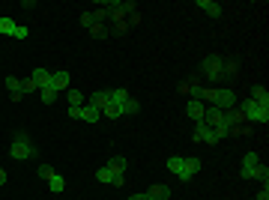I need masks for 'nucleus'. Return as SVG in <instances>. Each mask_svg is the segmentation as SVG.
Listing matches in <instances>:
<instances>
[{
	"mask_svg": "<svg viewBox=\"0 0 269 200\" xmlns=\"http://www.w3.org/2000/svg\"><path fill=\"white\" fill-rule=\"evenodd\" d=\"M204 105H213V108H219V111H228V108H237L240 105V99H237V93L234 90H228V87H210V90H201V96H198Z\"/></svg>",
	"mask_w": 269,
	"mask_h": 200,
	"instance_id": "1",
	"label": "nucleus"
},
{
	"mask_svg": "<svg viewBox=\"0 0 269 200\" xmlns=\"http://www.w3.org/2000/svg\"><path fill=\"white\" fill-rule=\"evenodd\" d=\"M240 177H243V180H261L264 186H269V168L261 162V156H258V153H246V156H243Z\"/></svg>",
	"mask_w": 269,
	"mask_h": 200,
	"instance_id": "2",
	"label": "nucleus"
},
{
	"mask_svg": "<svg viewBox=\"0 0 269 200\" xmlns=\"http://www.w3.org/2000/svg\"><path fill=\"white\" fill-rule=\"evenodd\" d=\"M240 111H243V117H246V123H269V108L267 105H258L252 96L246 99V102H240Z\"/></svg>",
	"mask_w": 269,
	"mask_h": 200,
	"instance_id": "3",
	"label": "nucleus"
},
{
	"mask_svg": "<svg viewBox=\"0 0 269 200\" xmlns=\"http://www.w3.org/2000/svg\"><path fill=\"white\" fill-rule=\"evenodd\" d=\"M9 156H12L15 162H24V159H33V156H36V147H33V141H30V138H27L24 132H18V135L12 138Z\"/></svg>",
	"mask_w": 269,
	"mask_h": 200,
	"instance_id": "4",
	"label": "nucleus"
},
{
	"mask_svg": "<svg viewBox=\"0 0 269 200\" xmlns=\"http://www.w3.org/2000/svg\"><path fill=\"white\" fill-rule=\"evenodd\" d=\"M201 75L207 78V81H222L225 78V57H207L204 63H201Z\"/></svg>",
	"mask_w": 269,
	"mask_h": 200,
	"instance_id": "5",
	"label": "nucleus"
},
{
	"mask_svg": "<svg viewBox=\"0 0 269 200\" xmlns=\"http://www.w3.org/2000/svg\"><path fill=\"white\" fill-rule=\"evenodd\" d=\"M69 117L72 120H84V123H99L102 120V111L93 108V105H81V108H69Z\"/></svg>",
	"mask_w": 269,
	"mask_h": 200,
	"instance_id": "6",
	"label": "nucleus"
},
{
	"mask_svg": "<svg viewBox=\"0 0 269 200\" xmlns=\"http://www.w3.org/2000/svg\"><path fill=\"white\" fill-rule=\"evenodd\" d=\"M195 141H198V144H219L222 138L216 135V129H210L207 123L198 120V123H195Z\"/></svg>",
	"mask_w": 269,
	"mask_h": 200,
	"instance_id": "7",
	"label": "nucleus"
},
{
	"mask_svg": "<svg viewBox=\"0 0 269 200\" xmlns=\"http://www.w3.org/2000/svg\"><path fill=\"white\" fill-rule=\"evenodd\" d=\"M168 171L177 177V180H183V183H189L192 177H189V171H186V156H171L168 159Z\"/></svg>",
	"mask_w": 269,
	"mask_h": 200,
	"instance_id": "8",
	"label": "nucleus"
},
{
	"mask_svg": "<svg viewBox=\"0 0 269 200\" xmlns=\"http://www.w3.org/2000/svg\"><path fill=\"white\" fill-rule=\"evenodd\" d=\"M222 120H225V111H219V108H213V105H207V111H204V117H201V123H207L210 129H216V126H222Z\"/></svg>",
	"mask_w": 269,
	"mask_h": 200,
	"instance_id": "9",
	"label": "nucleus"
},
{
	"mask_svg": "<svg viewBox=\"0 0 269 200\" xmlns=\"http://www.w3.org/2000/svg\"><path fill=\"white\" fill-rule=\"evenodd\" d=\"M204 111H207V105H204L201 99H189V102H186V117H189V120L198 123V120L204 117Z\"/></svg>",
	"mask_w": 269,
	"mask_h": 200,
	"instance_id": "10",
	"label": "nucleus"
},
{
	"mask_svg": "<svg viewBox=\"0 0 269 200\" xmlns=\"http://www.w3.org/2000/svg\"><path fill=\"white\" fill-rule=\"evenodd\" d=\"M105 168H108V171H111L114 177H123V174H126V168H129V162H126L123 156H111Z\"/></svg>",
	"mask_w": 269,
	"mask_h": 200,
	"instance_id": "11",
	"label": "nucleus"
},
{
	"mask_svg": "<svg viewBox=\"0 0 269 200\" xmlns=\"http://www.w3.org/2000/svg\"><path fill=\"white\" fill-rule=\"evenodd\" d=\"M96 180H99V183H105V186H117V189L123 186V177H114L108 168H99V171H96Z\"/></svg>",
	"mask_w": 269,
	"mask_h": 200,
	"instance_id": "12",
	"label": "nucleus"
},
{
	"mask_svg": "<svg viewBox=\"0 0 269 200\" xmlns=\"http://www.w3.org/2000/svg\"><path fill=\"white\" fill-rule=\"evenodd\" d=\"M30 81H33V84H36V87L42 90V87H48V84H51V72L39 66V69H33V75H30Z\"/></svg>",
	"mask_w": 269,
	"mask_h": 200,
	"instance_id": "13",
	"label": "nucleus"
},
{
	"mask_svg": "<svg viewBox=\"0 0 269 200\" xmlns=\"http://www.w3.org/2000/svg\"><path fill=\"white\" fill-rule=\"evenodd\" d=\"M69 72H51V87L60 93V90H69Z\"/></svg>",
	"mask_w": 269,
	"mask_h": 200,
	"instance_id": "14",
	"label": "nucleus"
},
{
	"mask_svg": "<svg viewBox=\"0 0 269 200\" xmlns=\"http://www.w3.org/2000/svg\"><path fill=\"white\" fill-rule=\"evenodd\" d=\"M108 99H111V105H114V108H123L132 96H129V90H123V87H120V90H108Z\"/></svg>",
	"mask_w": 269,
	"mask_h": 200,
	"instance_id": "15",
	"label": "nucleus"
},
{
	"mask_svg": "<svg viewBox=\"0 0 269 200\" xmlns=\"http://www.w3.org/2000/svg\"><path fill=\"white\" fill-rule=\"evenodd\" d=\"M147 198H150V200H171V189L162 186V183H156V186L147 192Z\"/></svg>",
	"mask_w": 269,
	"mask_h": 200,
	"instance_id": "16",
	"label": "nucleus"
},
{
	"mask_svg": "<svg viewBox=\"0 0 269 200\" xmlns=\"http://www.w3.org/2000/svg\"><path fill=\"white\" fill-rule=\"evenodd\" d=\"M198 9H204L210 18H222V6L213 3V0H198Z\"/></svg>",
	"mask_w": 269,
	"mask_h": 200,
	"instance_id": "17",
	"label": "nucleus"
},
{
	"mask_svg": "<svg viewBox=\"0 0 269 200\" xmlns=\"http://www.w3.org/2000/svg\"><path fill=\"white\" fill-rule=\"evenodd\" d=\"M90 105H93V108H99V111H102V108H108V105H111L108 90H96V93L90 96Z\"/></svg>",
	"mask_w": 269,
	"mask_h": 200,
	"instance_id": "18",
	"label": "nucleus"
},
{
	"mask_svg": "<svg viewBox=\"0 0 269 200\" xmlns=\"http://www.w3.org/2000/svg\"><path fill=\"white\" fill-rule=\"evenodd\" d=\"M252 99H255L258 105H267V108H269V90L264 87V84H258V87L252 90Z\"/></svg>",
	"mask_w": 269,
	"mask_h": 200,
	"instance_id": "19",
	"label": "nucleus"
},
{
	"mask_svg": "<svg viewBox=\"0 0 269 200\" xmlns=\"http://www.w3.org/2000/svg\"><path fill=\"white\" fill-rule=\"evenodd\" d=\"M39 99H42V105H51V102H57V90L48 84V87H42V90H39Z\"/></svg>",
	"mask_w": 269,
	"mask_h": 200,
	"instance_id": "20",
	"label": "nucleus"
},
{
	"mask_svg": "<svg viewBox=\"0 0 269 200\" xmlns=\"http://www.w3.org/2000/svg\"><path fill=\"white\" fill-rule=\"evenodd\" d=\"M3 84H6V90H9V96H18V93H21V81H18V78H12V75H9V78H6ZM21 96H24V93H21Z\"/></svg>",
	"mask_w": 269,
	"mask_h": 200,
	"instance_id": "21",
	"label": "nucleus"
},
{
	"mask_svg": "<svg viewBox=\"0 0 269 200\" xmlns=\"http://www.w3.org/2000/svg\"><path fill=\"white\" fill-rule=\"evenodd\" d=\"M48 189H51L54 195H63V189H66V183H63V177H57V174H54V177L48 180Z\"/></svg>",
	"mask_w": 269,
	"mask_h": 200,
	"instance_id": "22",
	"label": "nucleus"
},
{
	"mask_svg": "<svg viewBox=\"0 0 269 200\" xmlns=\"http://www.w3.org/2000/svg\"><path fill=\"white\" fill-rule=\"evenodd\" d=\"M84 105V93L81 90H69V108H81Z\"/></svg>",
	"mask_w": 269,
	"mask_h": 200,
	"instance_id": "23",
	"label": "nucleus"
},
{
	"mask_svg": "<svg viewBox=\"0 0 269 200\" xmlns=\"http://www.w3.org/2000/svg\"><path fill=\"white\" fill-rule=\"evenodd\" d=\"M186 171H189V177H195V174L201 171V159H195V156H186Z\"/></svg>",
	"mask_w": 269,
	"mask_h": 200,
	"instance_id": "24",
	"label": "nucleus"
},
{
	"mask_svg": "<svg viewBox=\"0 0 269 200\" xmlns=\"http://www.w3.org/2000/svg\"><path fill=\"white\" fill-rule=\"evenodd\" d=\"M0 33H3V36H12V33H15V21L3 15V18H0Z\"/></svg>",
	"mask_w": 269,
	"mask_h": 200,
	"instance_id": "25",
	"label": "nucleus"
},
{
	"mask_svg": "<svg viewBox=\"0 0 269 200\" xmlns=\"http://www.w3.org/2000/svg\"><path fill=\"white\" fill-rule=\"evenodd\" d=\"M120 111H123V117H132V114H138V111H141V105H138L135 99H129V102H126Z\"/></svg>",
	"mask_w": 269,
	"mask_h": 200,
	"instance_id": "26",
	"label": "nucleus"
},
{
	"mask_svg": "<svg viewBox=\"0 0 269 200\" xmlns=\"http://www.w3.org/2000/svg\"><path fill=\"white\" fill-rule=\"evenodd\" d=\"M102 117H108V120H120V117H123V111H120V108H114V105H108V108H102Z\"/></svg>",
	"mask_w": 269,
	"mask_h": 200,
	"instance_id": "27",
	"label": "nucleus"
},
{
	"mask_svg": "<svg viewBox=\"0 0 269 200\" xmlns=\"http://www.w3.org/2000/svg\"><path fill=\"white\" fill-rule=\"evenodd\" d=\"M90 36H93V39H105V36H108V30H105L102 24H93V27H90Z\"/></svg>",
	"mask_w": 269,
	"mask_h": 200,
	"instance_id": "28",
	"label": "nucleus"
},
{
	"mask_svg": "<svg viewBox=\"0 0 269 200\" xmlns=\"http://www.w3.org/2000/svg\"><path fill=\"white\" fill-rule=\"evenodd\" d=\"M30 36V30L24 27V24H15V33H12V39H27Z\"/></svg>",
	"mask_w": 269,
	"mask_h": 200,
	"instance_id": "29",
	"label": "nucleus"
},
{
	"mask_svg": "<svg viewBox=\"0 0 269 200\" xmlns=\"http://www.w3.org/2000/svg\"><path fill=\"white\" fill-rule=\"evenodd\" d=\"M21 93H24V96H27V93H39V87L27 78V81H21Z\"/></svg>",
	"mask_w": 269,
	"mask_h": 200,
	"instance_id": "30",
	"label": "nucleus"
},
{
	"mask_svg": "<svg viewBox=\"0 0 269 200\" xmlns=\"http://www.w3.org/2000/svg\"><path fill=\"white\" fill-rule=\"evenodd\" d=\"M81 24H84V27H93V24H96V15H93V12H84V15H81Z\"/></svg>",
	"mask_w": 269,
	"mask_h": 200,
	"instance_id": "31",
	"label": "nucleus"
},
{
	"mask_svg": "<svg viewBox=\"0 0 269 200\" xmlns=\"http://www.w3.org/2000/svg\"><path fill=\"white\" fill-rule=\"evenodd\" d=\"M39 177H42V180H51V177H54V171H51L48 165H42V168H39Z\"/></svg>",
	"mask_w": 269,
	"mask_h": 200,
	"instance_id": "32",
	"label": "nucleus"
},
{
	"mask_svg": "<svg viewBox=\"0 0 269 200\" xmlns=\"http://www.w3.org/2000/svg\"><path fill=\"white\" fill-rule=\"evenodd\" d=\"M255 200H269V186H264V189L258 192V198H255Z\"/></svg>",
	"mask_w": 269,
	"mask_h": 200,
	"instance_id": "33",
	"label": "nucleus"
},
{
	"mask_svg": "<svg viewBox=\"0 0 269 200\" xmlns=\"http://www.w3.org/2000/svg\"><path fill=\"white\" fill-rule=\"evenodd\" d=\"M6 180H9V177H6V171L0 168V186H6Z\"/></svg>",
	"mask_w": 269,
	"mask_h": 200,
	"instance_id": "34",
	"label": "nucleus"
},
{
	"mask_svg": "<svg viewBox=\"0 0 269 200\" xmlns=\"http://www.w3.org/2000/svg\"><path fill=\"white\" fill-rule=\"evenodd\" d=\"M129 200H150V198H147V192H144V195H132Z\"/></svg>",
	"mask_w": 269,
	"mask_h": 200,
	"instance_id": "35",
	"label": "nucleus"
}]
</instances>
